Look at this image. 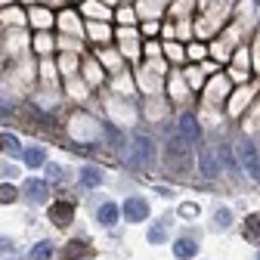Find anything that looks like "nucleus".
<instances>
[{"mask_svg":"<svg viewBox=\"0 0 260 260\" xmlns=\"http://www.w3.org/2000/svg\"><path fill=\"white\" fill-rule=\"evenodd\" d=\"M127 161L134 168H152V161H155V146L152 140L143 134V130H137L134 134V155H127Z\"/></svg>","mask_w":260,"mask_h":260,"instance_id":"f257e3e1","label":"nucleus"},{"mask_svg":"<svg viewBox=\"0 0 260 260\" xmlns=\"http://www.w3.org/2000/svg\"><path fill=\"white\" fill-rule=\"evenodd\" d=\"M168 165L177 168L180 174L192 168V149L186 146L183 137H171V143H168Z\"/></svg>","mask_w":260,"mask_h":260,"instance_id":"f03ea898","label":"nucleus"},{"mask_svg":"<svg viewBox=\"0 0 260 260\" xmlns=\"http://www.w3.org/2000/svg\"><path fill=\"white\" fill-rule=\"evenodd\" d=\"M239 158H242V168L248 171V177H251L254 183H260V158H257V149H254L248 140L239 146Z\"/></svg>","mask_w":260,"mask_h":260,"instance_id":"7ed1b4c3","label":"nucleus"},{"mask_svg":"<svg viewBox=\"0 0 260 260\" xmlns=\"http://www.w3.org/2000/svg\"><path fill=\"white\" fill-rule=\"evenodd\" d=\"M22 192H25V199H28L31 205L47 202V195H50V189H47L44 180H25V183H22Z\"/></svg>","mask_w":260,"mask_h":260,"instance_id":"20e7f679","label":"nucleus"},{"mask_svg":"<svg viewBox=\"0 0 260 260\" xmlns=\"http://www.w3.org/2000/svg\"><path fill=\"white\" fill-rule=\"evenodd\" d=\"M124 217L130 220V223H143L146 217H149V205H146V199H127L124 202Z\"/></svg>","mask_w":260,"mask_h":260,"instance_id":"39448f33","label":"nucleus"},{"mask_svg":"<svg viewBox=\"0 0 260 260\" xmlns=\"http://www.w3.org/2000/svg\"><path fill=\"white\" fill-rule=\"evenodd\" d=\"M199 171H202V177H208V180L220 174V165H217L211 146H202V149H199Z\"/></svg>","mask_w":260,"mask_h":260,"instance_id":"423d86ee","label":"nucleus"},{"mask_svg":"<svg viewBox=\"0 0 260 260\" xmlns=\"http://www.w3.org/2000/svg\"><path fill=\"white\" fill-rule=\"evenodd\" d=\"M72 217H75V205H72V202H53V205H50V220H53L56 226H65Z\"/></svg>","mask_w":260,"mask_h":260,"instance_id":"0eeeda50","label":"nucleus"},{"mask_svg":"<svg viewBox=\"0 0 260 260\" xmlns=\"http://www.w3.org/2000/svg\"><path fill=\"white\" fill-rule=\"evenodd\" d=\"M180 137L186 140V143H195V140H199L202 137V127H199V121H195V115H183L180 118Z\"/></svg>","mask_w":260,"mask_h":260,"instance_id":"6e6552de","label":"nucleus"},{"mask_svg":"<svg viewBox=\"0 0 260 260\" xmlns=\"http://www.w3.org/2000/svg\"><path fill=\"white\" fill-rule=\"evenodd\" d=\"M245 239H248L251 245H260V214L245 217Z\"/></svg>","mask_w":260,"mask_h":260,"instance_id":"1a4fd4ad","label":"nucleus"},{"mask_svg":"<svg viewBox=\"0 0 260 260\" xmlns=\"http://www.w3.org/2000/svg\"><path fill=\"white\" fill-rule=\"evenodd\" d=\"M118 214H121V211H118V205L106 202L100 211H96V220H100L103 226H115V223H118Z\"/></svg>","mask_w":260,"mask_h":260,"instance_id":"9d476101","label":"nucleus"},{"mask_svg":"<svg viewBox=\"0 0 260 260\" xmlns=\"http://www.w3.org/2000/svg\"><path fill=\"white\" fill-rule=\"evenodd\" d=\"M195 251H199V245H195L192 239H180V242L174 245V254H177L180 260H189V257H195Z\"/></svg>","mask_w":260,"mask_h":260,"instance_id":"9b49d317","label":"nucleus"},{"mask_svg":"<svg viewBox=\"0 0 260 260\" xmlns=\"http://www.w3.org/2000/svg\"><path fill=\"white\" fill-rule=\"evenodd\" d=\"M81 183L87 186V189H96L103 183V171H96V168H84V174H81Z\"/></svg>","mask_w":260,"mask_h":260,"instance_id":"f8f14e48","label":"nucleus"},{"mask_svg":"<svg viewBox=\"0 0 260 260\" xmlns=\"http://www.w3.org/2000/svg\"><path fill=\"white\" fill-rule=\"evenodd\" d=\"M28 257H31V260H50V257H53V242H38L35 248H31Z\"/></svg>","mask_w":260,"mask_h":260,"instance_id":"ddd939ff","label":"nucleus"},{"mask_svg":"<svg viewBox=\"0 0 260 260\" xmlns=\"http://www.w3.org/2000/svg\"><path fill=\"white\" fill-rule=\"evenodd\" d=\"M25 165L28 168H41L44 165V161H47V155H44V149H25Z\"/></svg>","mask_w":260,"mask_h":260,"instance_id":"4468645a","label":"nucleus"},{"mask_svg":"<svg viewBox=\"0 0 260 260\" xmlns=\"http://www.w3.org/2000/svg\"><path fill=\"white\" fill-rule=\"evenodd\" d=\"M208 93L214 96V100H220V96L230 93V81H226V78H214V81H211V87H208Z\"/></svg>","mask_w":260,"mask_h":260,"instance_id":"2eb2a0df","label":"nucleus"},{"mask_svg":"<svg viewBox=\"0 0 260 260\" xmlns=\"http://www.w3.org/2000/svg\"><path fill=\"white\" fill-rule=\"evenodd\" d=\"M0 146H4V152H10V155H25L22 146H19V140H16L13 134H4V137H0Z\"/></svg>","mask_w":260,"mask_h":260,"instance_id":"dca6fc26","label":"nucleus"},{"mask_svg":"<svg viewBox=\"0 0 260 260\" xmlns=\"http://www.w3.org/2000/svg\"><path fill=\"white\" fill-rule=\"evenodd\" d=\"M220 158H223V168L230 171V174H239V165H236V158H233L230 146H220Z\"/></svg>","mask_w":260,"mask_h":260,"instance_id":"f3484780","label":"nucleus"},{"mask_svg":"<svg viewBox=\"0 0 260 260\" xmlns=\"http://www.w3.org/2000/svg\"><path fill=\"white\" fill-rule=\"evenodd\" d=\"M31 19H35V25H41V28H50L53 25V16L47 10H35V13H31Z\"/></svg>","mask_w":260,"mask_h":260,"instance_id":"a211bd4d","label":"nucleus"},{"mask_svg":"<svg viewBox=\"0 0 260 260\" xmlns=\"http://www.w3.org/2000/svg\"><path fill=\"white\" fill-rule=\"evenodd\" d=\"M16 195H19V192H16L13 186H0V205H13Z\"/></svg>","mask_w":260,"mask_h":260,"instance_id":"6ab92c4d","label":"nucleus"},{"mask_svg":"<svg viewBox=\"0 0 260 260\" xmlns=\"http://www.w3.org/2000/svg\"><path fill=\"white\" fill-rule=\"evenodd\" d=\"M214 223L220 226V230H226V226H230V223H233V217H230V211H226V208H220V211L214 214Z\"/></svg>","mask_w":260,"mask_h":260,"instance_id":"aec40b11","label":"nucleus"},{"mask_svg":"<svg viewBox=\"0 0 260 260\" xmlns=\"http://www.w3.org/2000/svg\"><path fill=\"white\" fill-rule=\"evenodd\" d=\"M149 242H152V245H161V242H165V226H152V230H149Z\"/></svg>","mask_w":260,"mask_h":260,"instance_id":"412c9836","label":"nucleus"},{"mask_svg":"<svg viewBox=\"0 0 260 260\" xmlns=\"http://www.w3.org/2000/svg\"><path fill=\"white\" fill-rule=\"evenodd\" d=\"M186 56H189V59H202V56H205V47H199V44H192V47L186 50Z\"/></svg>","mask_w":260,"mask_h":260,"instance_id":"4be33fe9","label":"nucleus"},{"mask_svg":"<svg viewBox=\"0 0 260 260\" xmlns=\"http://www.w3.org/2000/svg\"><path fill=\"white\" fill-rule=\"evenodd\" d=\"M90 35H93V38H103V41H106V38H109V28H106V25H93V28H90Z\"/></svg>","mask_w":260,"mask_h":260,"instance_id":"5701e85b","label":"nucleus"},{"mask_svg":"<svg viewBox=\"0 0 260 260\" xmlns=\"http://www.w3.org/2000/svg\"><path fill=\"white\" fill-rule=\"evenodd\" d=\"M180 214H183V217H199V205H183Z\"/></svg>","mask_w":260,"mask_h":260,"instance_id":"b1692460","label":"nucleus"},{"mask_svg":"<svg viewBox=\"0 0 260 260\" xmlns=\"http://www.w3.org/2000/svg\"><path fill=\"white\" fill-rule=\"evenodd\" d=\"M0 254H13V242L10 239H0Z\"/></svg>","mask_w":260,"mask_h":260,"instance_id":"393cba45","label":"nucleus"},{"mask_svg":"<svg viewBox=\"0 0 260 260\" xmlns=\"http://www.w3.org/2000/svg\"><path fill=\"white\" fill-rule=\"evenodd\" d=\"M47 171H50V177H53V180H62V171H59V168H56V165H50V168H47Z\"/></svg>","mask_w":260,"mask_h":260,"instance_id":"a878e982","label":"nucleus"},{"mask_svg":"<svg viewBox=\"0 0 260 260\" xmlns=\"http://www.w3.org/2000/svg\"><path fill=\"white\" fill-rule=\"evenodd\" d=\"M47 47H50V38L41 35V38H38V50H47Z\"/></svg>","mask_w":260,"mask_h":260,"instance_id":"bb28decb","label":"nucleus"},{"mask_svg":"<svg viewBox=\"0 0 260 260\" xmlns=\"http://www.w3.org/2000/svg\"><path fill=\"white\" fill-rule=\"evenodd\" d=\"M168 56H171V59H180V56H183V53H180V50H177V47H168Z\"/></svg>","mask_w":260,"mask_h":260,"instance_id":"cd10ccee","label":"nucleus"},{"mask_svg":"<svg viewBox=\"0 0 260 260\" xmlns=\"http://www.w3.org/2000/svg\"><path fill=\"white\" fill-rule=\"evenodd\" d=\"M10 112H13V109H10V106H7L4 100H0V115H10Z\"/></svg>","mask_w":260,"mask_h":260,"instance_id":"c85d7f7f","label":"nucleus"},{"mask_svg":"<svg viewBox=\"0 0 260 260\" xmlns=\"http://www.w3.org/2000/svg\"><path fill=\"white\" fill-rule=\"evenodd\" d=\"M257 260H260V254H257Z\"/></svg>","mask_w":260,"mask_h":260,"instance_id":"c756f323","label":"nucleus"}]
</instances>
